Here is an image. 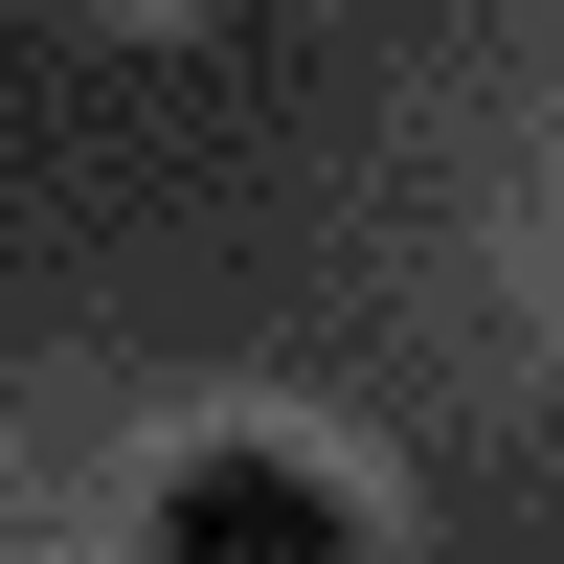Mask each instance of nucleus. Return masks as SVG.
Returning a JSON list of instances; mask_svg holds the SVG:
<instances>
[{
	"mask_svg": "<svg viewBox=\"0 0 564 564\" xmlns=\"http://www.w3.org/2000/svg\"><path fill=\"white\" fill-rule=\"evenodd\" d=\"M135 564H361V520H339L316 452H181L159 520H135Z\"/></svg>",
	"mask_w": 564,
	"mask_h": 564,
	"instance_id": "obj_1",
	"label": "nucleus"
}]
</instances>
